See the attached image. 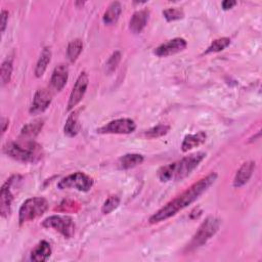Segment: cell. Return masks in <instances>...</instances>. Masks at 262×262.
Wrapping results in <instances>:
<instances>
[{
	"mask_svg": "<svg viewBox=\"0 0 262 262\" xmlns=\"http://www.w3.org/2000/svg\"><path fill=\"white\" fill-rule=\"evenodd\" d=\"M12 59L11 58H6L1 66V71H0V76H1V81L2 84L5 85L10 81L11 74H12Z\"/></svg>",
	"mask_w": 262,
	"mask_h": 262,
	"instance_id": "25",
	"label": "cell"
},
{
	"mask_svg": "<svg viewBox=\"0 0 262 262\" xmlns=\"http://www.w3.org/2000/svg\"><path fill=\"white\" fill-rule=\"evenodd\" d=\"M7 20H8V12L6 10H2L1 11V32L2 33L5 31Z\"/></svg>",
	"mask_w": 262,
	"mask_h": 262,
	"instance_id": "30",
	"label": "cell"
},
{
	"mask_svg": "<svg viewBox=\"0 0 262 262\" xmlns=\"http://www.w3.org/2000/svg\"><path fill=\"white\" fill-rule=\"evenodd\" d=\"M219 226L220 220L216 217L210 216L206 218V220L201 224V226L192 236L188 245V250H194L206 244L218 231Z\"/></svg>",
	"mask_w": 262,
	"mask_h": 262,
	"instance_id": "5",
	"label": "cell"
},
{
	"mask_svg": "<svg viewBox=\"0 0 262 262\" xmlns=\"http://www.w3.org/2000/svg\"><path fill=\"white\" fill-rule=\"evenodd\" d=\"M93 185V179L83 172H76L63 177L57 183L59 189L75 188L79 191H88Z\"/></svg>",
	"mask_w": 262,
	"mask_h": 262,
	"instance_id": "6",
	"label": "cell"
},
{
	"mask_svg": "<svg viewBox=\"0 0 262 262\" xmlns=\"http://www.w3.org/2000/svg\"><path fill=\"white\" fill-rule=\"evenodd\" d=\"M18 178H19L18 175L11 176L2 185V188L0 191V212L2 217H7L10 213L11 203L13 201V193L11 191V186Z\"/></svg>",
	"mask_w": 262,
	"mask_h": 262,
	"instance_id": "10",
	"label": "cell"
},
{
	"mask_svg": "<svg viewBox=\"0 0 262 262\" xmlns=\"http://www.w3.org/2000/svg\"><path fill=\"white\" fill-rule=\"evenodd\" d=\"M119 205H120V199L117 195H111L103 203V205L101 207V212L103 214H110L115 209H117Z\"/></svg>",
	"mask_w": 262,
	"mask_h": 262,
	"instance_id": "27",
	"label": "cell"
},
{
	"mask_svg": "<svg viewBox=\"0 0 262 262\" xmlns=\"http://www.w3.org/2000/svg\"><path fill=\"white\" fill-rule=\"evenodd\" d=\"M136 129V124L128 118L117 119L108 122L97 129L100 134H129Z\"/></svg>",
	"mask_w": 262,
	"mask_h": 262,
	"instance_id": "8",
	"label": "cell"
},
{
	"mask_svg": "<svg viewBox=\"0 0 262 262\" xmlns=\"http://www.w3.org/2000/svg\"><path fill=\"white\" fill-rule=\"evenodd\" d=\"M186 46H187V43L183 38H174L158 46L155 49V54L159 57L169 56L182 51L183 49L186 48Z\"/></svg>",
	"mask_w": 262,
	"mask_h": 262,
	"instance_id": "11",
	"label": "cell"
},
{
	"mask_svg": "<svg viewBox=\"0 0 262 262\" xmlns=\"http://www.w3.org/2000/svg\"><path fill=\"white\" fill-rule=\"evenodd\" d=\"M1 125H2V128H1L2 133H4V132L6 131L7 126H8V119H6V118H2V120H1Z\"/></svg>",
	"mask_w": 262,
	"mask_h": 262,
	"instance_id": "32",
	"label": "cell"
},
{
	"mask_svg": "<svg viewBox=\"0 0 262 262\" xmlns=\"http://www.w3.org/2000/svg\"><path fill=\"white\" fill-rule=\"evenodd\" d=\"M170 130V126L165 124L157 125L144 132V136L147 138H158L163 135H166Z\"/></svg>",
	"mask_w": 262,
	"mask_h": 262,
	"instance_id": "24",
	"label": "cell"
},
{
	"mask_svg": "<svg viewBox=\"0 0 262 262\" xmlns=\"http://www.w3.org/2000/svg\"><path fill=\"white\" fill-rule=\"evenodd\" d=\"M254 169H255L254 162L244 163L235 173V176L233 179V186L241 187V186L245 185L250 180V178L254 172Z\"/></svg>",
	"mask_w": 262,
	"mask_h": 262,
	"instance_id": "14",
	"label": "cell"
},
{
	"mask_svg": "<svg viewBox=\"0 0 262 262\" xmlns=\"http://www.w3.org/2000/svg\"><path fill=\"white\" fill-rule=\"evenodd\" d=\"M206 138H207V134L204 131H200L194 134L186 135L181 144L182 151L186 152V151L201 145L202 143H204L206 141Z\"/></svg>",
	"mask_w": 262,
	"mask_h": 262,
	"instance_id": "16",
	"label": "cell"
},
{
	"mask_svg": "<svg viewBox=\"0 0 262 262\" xmlns=\"http://www.w3.org/2000/svg\"><path fill=\"white\" fill-rule=\"evenodd\" d=\"M230 44V39L223 37V38H219L214 40L211 45L208 47V49L206 50V53H211V52H219L223 49H225L228 45Z\"/></svg>",
	"mask_w": 262,
	"mask_h": 262,
	"instance_id": "26",
	"label": "cell"
},
{
	"mask_svg": "<svg viewBox=\"0 0 262 262\" xmlns=\"http://www.w3.org/2000/svg\"><path fill=\"white\" fill-rule=\"evenodd\" d=\"M51 255L50 244L46 241H41L31 253V260L35 262H44Z\"/></svg>",
	"mask_w": 262,
	"mask_h": 262,
	"instance_id": "17",
	"label": "cell"
},
{
	"mask_svg": "<svg viewBox=\"0 0 262 262\" xmlns=\"http://www.w3.org/2000/svg\"><path fill=\"white\" fill-rule=\"evenodd\" d=\"M80 123L78 120V112H74L73 114H71L66 122V125L63 127V132L67 136L69 137H74L76 136L79 131H80Z\"/></svg>",
	"mask_w": 262,
	"mask_h": 262,
	"instance_id": "20",
	"label": "cell"
},
{
	"mask_svg": "<svg viewBox=\"0 0 262 262\" xmlns=\"http://www.w3.org/2000/svg\"><path fill=\"white\" fill-rule=\"evenodd\" d=\"M121 12H122V6H121L120 2H117V1L112 2L108 5L107 9L103 13V16H102L103 23L105 25H113V24H115L118 20Z\"/></svg>",
	"mask_w": 262,
	"mask_h": 262,
	"instance_id": "19",
	"label": "cell"
},
{
	"mask_svg": "<svg viewBox=\"0 0 262 262\" xmlns=\"http://www.w3.org/2000/svg\"><path fill=\"white\" fill-rule=\"evenodd\" d=\"M52 100V94L48 89L42 88L37 90V92L34 95L32 104L30 106V113L32 115H38L42 112H44Z\"/></svg>",
	"mask_w": 262,
	"mask_h": 262,
	"instance_id": "12",
	"label": "cell"
},
{
	"mask_svg": "<svg viewBox=\"0 0 262 262\" xmlns=\"http://www.w3.org/2000/svg\"><path fill=\"white\" fill-rule=\"evenodd\" d=\"M50 59H51V51L48 47H45L43 48L41 54H40V57L36 63V67H35V75L36 77H41L44 72L46 71L47 69V66L48 63L50 62Z\"/></svg>",
	"mask_w": 262,
	"mask_h": 262,
	"instance_id": "21",
	"label": "cell"
},
{
	"mask_svg": "<svg viewBox=\"0 0 262 262\" xmlns=\"http://www.w3.org/2000/svg\"><path fill=\"white\" fill-rule=\"evenodd\" d=\"M148 17H149V10L141 9L139 11H136L130 19V24H129L130 30L134 34L141 33V31L145 28L148 21Z\"/></svg>",
	"mask_w": 262,
	"mask_h": 262,
	"instance_id": "15",
	"label": "cell"
},
{
	"mask_svg": "<svg viewBox=\"0 0 262 262\" xmlns=\"http://www.w3.org/2000/svg\"><path fill=\"white\" fill-rule=\"evenodd\" d=\"M42 226L45 228H53L67 238L72 237L75 231V225L72 218L66 215L49 216L46 219H44V221L42 222Z\"/></svg>",
	"mask_w": 262,
	"mask_h": 262,
	"instance_id": "7",
	"label": "cell"
},
{
	"mask_svg": "<svg viewBox=\"0 0 262 262\" xmlns=\"http://www.w3.org/2000/svg\"><path fill=\"white\" fill-rule=\"evenodd\" d=\"M48 209V202L46 199L41 196L30 198L26 200L18 211L19 224L32 221L42 216Z\"/></svg>",
	"mask_w": 262,
	"mask_h": 262,
	"instance_id": "4",
	"label": "cell"
},
{
	"mask_svg": "<svg viewBox=\"0 0 262 262\" xmlns=\"http://www.w3.org/2000/svg\"><path fill=\"white\" fill-rule=\"evenodd\" d=\"M143 162V156L140 154H126L122 156L119 161L118 165L120 169H130L134 168L137 165H140Z\"/></svg>",
	"mask_w": 262,
	"mask_h": 262,
	"instance_id": "18",
	"label": "cell"
},
{
	"mask_svg": "<svg viewBox=\"0 0 262 262\" xmlns=\"http://www.w3.org/2000/svg\"><path fill=\"white\" fill-rule=\"evenodd\" d=\"M82 49H83V42L80 39H75L72 42H70L67 48V55L70 61L74 62L80 55Z\"/></svg>",
	"mask_w": 262,
	"mask_h": 262,
	"instance_id": "23",
	"label": "cell"
},
{
	"mask_svg": "<svg viewBox=\"0 0 262 262\" xmlns=\"http://www.w3.org/2000/svg\"><path fill=\"white\" fill-rule=\"evenodd\" d=\"M88 83H89V77L88 74L86 72H82L80 74V76L78 77L71 95L69 97V101H68V111L73 110L83 98L84 94L86 93L87 87H88Z\"/></svg>",
	"mask_w": 262,
	"mask_h": 262,
	"instance_id": "9",
	"label": "cell"
},
{
	"mask_svg": "<svg viewBox=\"0 0 262 262\" xmlns=\"http://www.w3.org/2000/svg\"><path fill=\"white\" fill-rule=\"evenodd\" d=\"M42 127H43V120L37 119L23 127L20 136L24 138H34L36 135L39 134Z\"/></svg>",
	"mask_w": 262,
	"mask_h": 262,
	"instance_id": "22",
	"label": "cell"
},
{
	"mask_svg": "<svg viewBox=\"0 0 262 262\" xmlns=\"http://www.w3.org/2000/svg\"><path fill=\"white\" fill-rule=\"evenodd\" d=\"M3 151L10 158L21 163H36L42 158V147L29 139L11 141L4 145Z\"/></svg>",
	"mask_w": 262,
	"mask_h": 262,
	"instance_id": "3",
	"label": "cell"
},
{
	"mask_svg": "<svg viewBox=\"0 0 262 262\" xmlns=\"http://www.w3.org/2000/svg\"><path fill=\"white\" fill-rule=\"evenodd\" d=\"M216 179L217 174L213 172L200 179L198 182L190 185L186 190H184L182 193L174 198L172 201L158 210L155 214H152L149 218V222L151 224H156L176 215L179 211L183 210L196 199H199V196L202 195L215 182Z\"/></svg>",
	"mask_w": 262,
	"mask_h": 262,
	"instance_id": "1",
	"label": "cell"
},
{
	"mask_svg": "<svg viewBox=\"0 0 262 262\" xmlns=\"http://www.w3.org/2000/svg\"><path fill=\"white\" fill-rule=\"evenodd\" d=\"M68 77H69V68L67 64L64 63H60L57 67H55V69L52 72V76H51V86L53 87L54 90L56 91H60L67 81H68Z\"/></svg>",
	"mask_w": 262,
	"mask_h": 262,
	"instance_id": "13",
	"label": "cell"
},
{
	"mask_svg": "<svg viewBox=\"0 0 262 262\" xmlns=\"http://www.w3.org/2000/svg\"><path fill=\"white\" fill-rule=\"evenodd\" d=\"M163 15L168 21H172L182 18L184 16V13L181 9L178 8H168L163 11Z\"/></svg>",
	"mask_w": 262,
	"mask_h": 262,
	"instance_id": "28",
	"label": "cell"
},
{
	"mask_svg": "<svg viewBox=\"0 0 262 262\" xmlns=\"http://www.w3.org/2000/svg\"><path fill=\"white\" fill-rule=\"evenodd\" d=\"M236 1H233V0H225L221 3V6L223 8V10H228V9H231L233 6L236 5Z\"/></svg>",
	"mask_w": 262,
	"mask_h": 262,
	"instance_id": "31",
	"label": "cell"
},
{
	"mask_svg": "<svg viewBox=\"0 0 262 262\" xmlns=\"http://www.w3.org/2000/svg\"><path fill=\"white\" fill-rule=\"evenodd\" d=\"M121 59V53L119 51H116L112 54V56L108 58L107 62H106V69L108 73H112L116 70L117 66L119 64V61Z\"/></svg>",
	"mask_w": 262,
	"mask_h": 262,
	"instance_id": "29",
	"label": "cell"
},
{
	"mask_svg": "<svg viewBox=\"0 0 262 262\" xmlns=\"http://www.w3.org/2000/svg\"><path fill=\"white\" fill-rule=\"evenodd\" d=\"M206 154L198 151L182 158L180 161L163 166L158 171V177L162 182L170 180H181L187 177L205 159Z\"/></svg>",
	"mask_w": 262,
	"mask_h": 262,
	"instance_id": "2",
	"label": "cell"
}]
</instances>
